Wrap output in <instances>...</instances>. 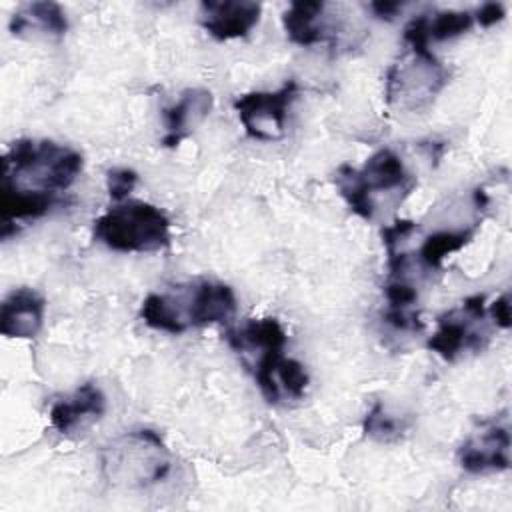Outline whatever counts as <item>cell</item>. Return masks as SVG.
Wrapping results in <instances>:
<instances>
[{
    "label": "cell",
    "instance_id": "obj_29",
    "mask_svg": "<svg viewBox=\"0 0 512 512\" xmlns=\"http://www.w3.org/2000/svg\"><path fill=\"white\" fill-rule=\"evenodd\" d=\"M402 2H384V0H378V2H372L370 4V10L374 12L376 18L380 20H394V16L402 10Z\"/></svg>",
    "mask_w": 512,
    "mask_h": 512
},
{
    "label": "cell",
    "instance_id": "obj_7",
    "mask_svg": "<svg viewBox=\"0 0 512 512\" xmlns=\"http://www.w3.org/2000/svg\"><path fill=\"white\" fill-rule=\"evenodd\" d=\"M510 434L508 428L494 426L462 444L458 452V462L466 472L482 474L490 470H508L510 466Z\"/></svg>",
    "mask_w": 512,
    "mask_h": 512
},
{
    "label": "cell",
    "instance_id": "obj_12",
    "mask_svg": "<svg viewBox=\"0 0 512 512\" xmlns=\"http://www.w3.org/2000/svg\"><path fill=\"white\" fill-rule=\"evenodd\" d=\"M324 10L322 2L316 0H302L292 2L290 8L282 14V24L290 42L298 46H314L322 42L324 30L318 26V18Z\"/></svg>",
    "mask_w": 512,
    "mask_h": 512
},
{
    "label": "cell",
    "instance_id": "obj_16",
    "mask_svg": "<svg viewBox=\"0 0 512 512\" xmlns=\"http://www.w3.org/2000/svg\"><path fill=\"white\" fill-rule=\"evenodd\" d=\"M336 186L354 214H358L364 220L374 218L376 206L372 200V192L368 190V186L364 184V180L360 178V172L356 168H352L348 164L338 166Z\"/></svg>",
    "mask_w": 512,
    "mask_h": 512
},
{
    "label": "cell",
    "instance_id": "obj_22",
    "mask_svg": "<svg viewBox=\"0 0 512 512\" xmlns=\"http://www.w3.org/2000/svg\"><path fill=\"white\" fill-rule=\"evenodd\" d=\"M138 182V174L132 168L120 166V168H112L106 174V188H108V196L114 202H122L124 198H128V194L134 190Z\"/></svg>",
    "mask_w": 512,
    "mask_h": 512
},
{
    "label": "cell",
    "instance_id": "obj_8",
    "mask_svg": "<svg viewBox=\"0 0 512 512\" xmlns=\"http://www.w3.org/2000/svg\"><path fill=\"white\" fill-rule=\"evenodd\" d=\"M104 412H106V396L96 384L86 382L78 386L68 398H62L52 406L50 422L58 432L70 434L78 426V422H82L84 418L98 420Z\"/></svg>",
    "mask_w": 512,
    "mask_h": 512
},
{
    "label": "cell",
    "instance_id": "obj_24",
    "mask_svg": "<svg viewBox=\"0 0 512 512\" xmlns=\"http://www.w3.org/2000/svg\"><path fill=\"white\" fill-rule=\"evenodd\" d=\"M384 322H388L396 330H422V322L412 310H386Z\"/></svg>",
    "mask_w": 512,
    "mask_h": 512
},
{
    "label": "cell",
    "instance_id": "obj_19",
    "mask_svg": "<svg viewBox=\"0 0 512 512\" xmlns=\"http://www.w3.org/2000/svg\"><path fill=\"white\" fill-rule=\"evenodd\" d=\"M474 16L470 12L462 10H444L436 12L432 18H428V38L442 42L456 38L472 28Z\"/></svg>",
    "mask_w": 512,
    "mask_h": 512
},
{
    "label": "cell",
    "instance_id": "obj_5",
    "mask_svg": "<svg viewBox=\"0 0 512 512\" xmlns=\"http://www.w3.org/2000/svg\"><path fill=\"white\" fill-rule=\"evenodd\" d=\"M200 24L216 40L244 38L258 24L262 6L256 2H214L206 0L200 6Z\"/></svg>",
    "mask_w": 512,
    "mask_h": 512
},
{
    "label": "cell",
    "instance_id": "obj_2",
    "mask_svg": "<svg viewBox=\"0 0 512 512\" xmlns=\"http://www.w3.org/2000/svg\"><path fill=\"white\" fill-rule=\"evenodd\" d=\"M94 240L116 252H154L170 244V220L154 204L118 202L94 220Z\"/></svg>",
    "mask_w": 512,
    "mask_h": 512
},
{
    "label": "cell",
    "instance_id": "obj_10",
    "mask_svg": "<svg viewBox=\"0 0 512 512\" xmlns=\"http://www.w3.org/2000/svg\"><path fill=\"white\" fill-rule=\"evenodd\" d=\"M60 204H62L60 196L52 194V192H32V190L2 186V192H0L2 238H8L10 226L16 220L40 218Z\"/></svg>",
    "mask_w": 512,
    "mask_h": 512
},
{
    "label": "cell",
    "instance_id": "obj_17",
    "mask_svg": "<svg viewBox=\"0 0 512 512\" xmlns=\"http://www.w3.org/2000/svg\"><path fill=\"white\" fill-rule=\"evenodd\" d=\"M470 238H472V230H442V232H434L420 246V260L428 268H440L442 260L448 254L458 252L460 248H464Z\"/></svg>",
    "mask_w": 512,
    "mask_h": 512
},
{
    "label": "cell",
    "instance_id": "obj_3",
    "mask_svg": "<svg viewBox=\"0 0 512 512\" xmlns=\"http://www.w3.org/2000/svg\"><path fill=\"white\" fill-rule=\"evenodd\" d=\"M300 86L296 80H286L276 92H250L234 100V110L246 128V134L256 140H266L262 124H274L284 130L290 104L298 98Z\"/></svg>",
    "mask_w": 512,
    "mask_h": 512
},
{
    "label": "cell",
    "instance_id": "obj_21",
    "mask_svg": "<svg viewBox=\"0 0 512 512\" xmlns=\"http://www.w3.org/2000/svg\"><path fill=\"white\" fill-rule=\"evenodd\" d=\"M402 430V422L396 420L394 416L386 414L382 404H374V408L366 414L364 418V432L372 438H378V440H390V438H396Z\"/></svg>",
    "mask_w": 512,
    "mask_h": 512
},
{
    "label": "cell",
    "instance_id": "obj_6",
    "mask_svg": "<svg viewBox=\"0 0 512 512\" xmlns=\"http://www.w3.org/2000/svg\"><path fill=\"white\" fill-rule=\"evenodd\" d=\"M44 298L32 288L12 290L0 306V332L8 338H34L44 320Z\"/></svg>",
    "mask_w": 512,
    "mask_h": 512
},
{
    "label": "cell",
    "instance_id": "obj_13",
    "mask_svg": "<svg viewBox=\"0 0 512 512\" xmlns=\"http://www.w3.org/2000/svg\"><path fill=\"white\" fill-rule=\"evenodd\" d=\"M230 346L236 352H244L248 348H284L286 346V332L276 318H260L248 320L238 330H228L226 334Z\"/></svg>",
    "mask_w": 512,
    "mask_h": 512
},
{
    "label": "cell",
    "instance_id": "obj_11",
    "mask_svg": "<svg viewBox=\"0 0 512 512\" xmlns=\"http://www.w3.org/2000/svg\"><path fill=\"white\" fill-rule=\"evenodd\" d=\"M426 346L444 360L452 362L464 348L480 350L482 342L480 334L472 332L462 316H458L456 312H448L438 318V330L428 338Z\"/></svg>",
    "mask_w": 512,
    "mask_h": 512
},
{
    "label": "cell",
    "instance_id": "obj_30",
    "mask_svg": "<svg viewBox=\"0 0 512 512\" xmlns=\"http://www.w3.org/2000/svg\"><path fill=\"white\" fill-rule=\"evenodd\" d=\"M474 200H476V206H478V208H484V206L488 204V196H486V192H484L482 188L474 190Z\"/></svg>",
    "mask_w": 512,
    "mask_h": 512
},
{
    "label": "cell",
    "instance_id": "obj_4",
    "mask_svg": "<svg viewBox=\"0 0 512 512\" xmlns=\"http://www.w3.org/2000/svg\"><path fill=\"white\" fill-rule=\"evenodd\" d=\"M186 308L178 310L184 332L192 326H210L228 322L236 312V296L228 284L202 280L190 286Z\"/></svg>",
    "mask_w": 512,
    "mask_h": 512
},
{
    "label": "cell",
    "instance_id": "obj_23",
    "mask_svg": "<svg viewBox=\"0 0 512 512\" xmlns=\"http://www.w3.org/2000/svg\"><path fill=\"white\" fill-rule=\"evenodd\" d=\"M384 294L390 310H410L416 302V288L402 280V276H392V280L384 286Z\"/></svg>",
    "mask_w": 512,
    "mask_h": 512
},
{
    "label": "cell",
    "instance_id": "obj_28",
    "mask_svg": "<svg viewBox=\"0 0 512 512\" xmlns=\"http://www.w3.org/2000/svg\"><path fill=\"white\" fill-rule=\"evenodd\" d=\"M462 312L466 316H470L472 320H482L486 316V308H484V296L482 294H474V296H468L464 302H462Z\"/></svg>",
    "mask_w": 512,
    "mask_h": 512
},
{
    "label": "cell",
    "instance_id": "obj_20",
    "mask_svg": "<svg viewBox=\"0 0 512 512\" xmlns=\"http://www.w3.org/2000/svg\"><path fill=\"white\" fill-rule=\"evenodd\" d=\"M276 380H278L280 390H284L290 398H302L308 388V382H310L304 366L298 360L286 358V356L276 370Z\"/></svg>",
    "mask_w": 512,
    "mask_h": 512
},
{
    "label": "cell",
    "instance_id": "obj_18",
    "mask_svg": "<svg viewBox=\"0 0 512 512\" xmlns=\"http://www.w3.org/2000/svg\"><path fill=\"white\" fill-rule=\"evenodd\" d=\"M140 318L146 326L154 330H162L168 334H182V326L176 320L172 306L168 302V296L164 294H148L140 306Z\"/></svg>",
    "mask_w": 512,
    "mask_h": 512
},
{
    "label": "cell",
    "instance_id": "obj_1",
    "mask_svg": "<svg viewBox=\"0 0 512 512\" xmlns=\"http://www.w3.org/2000/svg\"><path fill=\"white\" fill-rule=\"evenodd\" d=\"M82 164V156L68 146L20 138L2 158V186L58 194L76 180Z\"/></svg>",
    "mask_w": 512,
    "mask_h": 512
},
{
    "label": "cell",
    "instance_id": "obj_15",
    "mask_svg": "<svg viewBox=\"0 0 512 512\" xmlns=\"http://www.w3.org/2000/svg\"><path fill=\"white\" fill-rule=\"evenodd\" d=\"M36 22L42 30L52 32L56 36L66 34L68 30V20L64 10L60 8V4L56 2H32L24 8V12H14V16L10 18V32L14 36H20L30 22Z\"/></svg>",
    "mask_w": 512,
    "mask_h": 512
},
{
    "label": "cell",
    "instance_id": "obj_25",
    "mask_svg": "<svg viewBox=\"0 0 512 512\" xmlns=\"http://www.w3.org/2000/svg\"><path fill=\"white\" fill-rule=\"evenodd\" d=\"M416 228V224L412 220H396L392 226H386L382 230V240H384V246L390 252H396V244L400 238H404L406 234H410L412 230Z\"/></svg>",
    "mask_w": 512,
    "mask_h": 512
},
{
    "label": "cell",
    "instance_id": "obj_9",
    "mask_svg": "<svg viewBox=\"0 0 512 512\" xmlns=\"http://www.w3.org/2000/svg\"><path fill=\"white\" fill-rule=\"evenodd\" d=\"M212 94L204 88H188L180 94V98L164 108V124H166V136L162 138V144L168 148H174L182 142V138L188 134V126L202 120L210 108H212Z\"/></svg>",
    "mask_w": 512,
    "mask_h": 512
},
{
    "label": "cell",
    "instance_id": "obj_27",
    "mask_svg": "<svg viewBox=\"0 0 512 512\" xmlns=\"http://www.w3.org/2000/svg\"><path fill=\"white\" fill-rule=\"evenodd\" d=\"M488 314L492 316V320H494V324H496L498 328L508 330L510 324H512V320H510L512 316H510V298H508V294H502L500 298H496V300L490 304Z\"/></svg>",
    "mask_w": 512,
    "mask_h": 512
},
{
    "label": "cell",
    "instance_id": "obj_26",
    "mask_svg": "<svg viewBox=\"0 0 512 512\" xmlns=\"http://www.w3.org/2000/svg\"><path fill=\"white\" fill-rule=\"evenodd\" d=\"M506 16V10L500 2H486L482 4L478 10H476V22L482 26V28H490L494 26L496 22H500L502 18Z\"/></svg>",
    "mask_w": 512,
    "mask_h": 512
},
{
    "label": "cell",
    "instance_id": "obj_14",
    "mask_svg": "<svg viewBox=\"0 0 512 512\" xmlns=\"http://www.w3.org/2000/svg\"><path fill=\"white\" fill-rule=\"evenodd\" d=\"M358 172L370 192L392 190V188L404 186L408 180V172H406L402 160L390 148H382V150L374 152L366 160L364 168Z\"/></svg>",
    "mask_w": 512,
    "mask_h": 512
}]
</instances>
